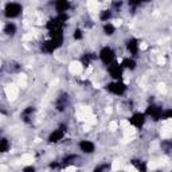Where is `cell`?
<instances>
[{"mask_svg": "<svg viewBox=\"0 0 172 172\" xmlns=\"http://www.w3.org/2000/svg\"><path fill=\"white\" fill-rule=\"evenodd\" d=\"M144 121H145V116L143 113H136V114H133L131 118V124L137 126V128H140V126L144 124Z\"/></svg>", "mask_w": 172, "mask_h": 172, "instance_id": "cell-5", "label": "cell"}, {"mask_svg": "<svg viewBox=\"0 0 172 172\" xmlns=\"http://www.w3.org/2000/svg\"><path fill=\"white\" fill-rule=\"evenodd\" d=\"M0 151L2 152H7L8 151V141H7V139H2V141H0Z\"/></svg>", "mask_w": 172, "mask_h": 172, "instance_id": "cell-19", "label": "cell"}, {"mask_svg": "<svg viewBox=\"0 0 172 172\" xmlns=\"http://www.w3.org/2000/svg\"><path fill=\"white\" fill-rule=\"evenodd\" d=\"M65 105H66V94L65 96H61V98H59V101H58V104H57V108H58V110H63L65 109Z\"/></svg>", "mask_w": 172, "mask_h": 172, "instance_id": "cell-17", "label": "cell"}, {"mask_svg": "<svg viewBox=\"0 0 172 172\" xmlns=\"http://www.w3.org/2000/svg\"><path fill=\"white\" fill-rule=\"evenodd\" d=\"M100 58H101V61H102L104 63L109 65V63H112V61L114 59V52L109 47H104L102 50H101V52H100Z\"/></svg>", "mask_w": 172, "mask_h": 172, "instance_id": "cell-2", "label": "cell"}, {"mask_svg": "<svg viewBox=\"0 0 172 172\" xmlns=\"http://www.w3.org/2000/svg\"><path fill=\"white\" fill-rule=\"evenodd\" d=\"M23 172H35V170H34V167H26L23 170Z\"/></svg>", "mask_w": 172, "mask_h": 172, "instance_id": "cell-28", "label": "cell"}, {"mask_svg": "<svg viewBox=\"0 0 172 172\" xmlns=\"http://www.w3.org/2000/svg\"><path fill=\"white\" fill-rule=\"evenodd\" d=\"M126 46H128V50L131 51L133 55L137 54V40H136V39H131L128 42V44H126Z\"/></svg>", "mask_w": 172, "mask_h": 172, "instance_id": "cell-13", "label": "cell"}, {"mask_svg": "<svg viewBox=\"0 0 172 172\" xmlns=\"http://www.w3.org/2000/svg\"><path fill=\"white\" fill-rule=\"evenodd\" d=\"M57 47H59V46H58V43H57V42H54L52 39H51V40L44 42V43L42 44V50L46 51V52H52Z\"/></svg>", "mask_w": 172, "mask_h": 172, "instance_id": "cell-9", "label": "cell"}, {"mask_svg": "<svg viewBox=\"0 0 172 172\" xmlns=\"http://www.w3.org/2000/svg\"><path fill=\"white\" fill-rule=\"evenodd\" d=\"M55 7H57V11L59 13H65V11L70 7V3L66 2V0H59V2L55 3Z\"/></svg>", "mask_w": 172, "mask_h": 172, "instance_id": "cell-11", "label": "cell"}, {"mask_svg": "<svg viewBox=\"0 0 172 172\" xmlns=\"http://www.w3.org/2000/svg\"><path fill=\"white\" fill-rule=\"evenodd\" d=\"M4 31H6V34H8V35H13V34L16 32V27H15V24H13V23H8V24L6 26Z\"/></svg>", "mask_w": 172, "mask_h": 172, "instance_id": "cell-16", "label": "cell"}, {"mask_svg": "<svg viewBox=\"0 0 172 172\" xmlns=\"http://www.w3.org/2000/svg\"><path fill=\"white\" fill-rule=\"evenodd\" d=\"M77 159V156L75 155H70V156H67V157H65V159H63V167H67L69 164H71V161L73 160H75Z\"/></svg>", "mask_w": 172, "mask_h": 172, "instance_id": "cell-18", "label": "cell"}, {"mask_svg": "<svg viewBox=\"0 0 172 172\" xmlns=\"http://www.w3.org/2000/svg\"><path fill=\"white\" fill-rule=\"evenodd\" d=\"M47 29L52 31V30H58V29H62V23L58 20V17H55V19H51L48 20L47 23Z\"/></svg>", "mask_w": 172, "mask_h": 172, "instance_id": "cell-12", "label": "cell"}, {"mask_svg": "<svg viewBox=\"0 0 172 172\" xmlns=\"http://www.w3.org/2000/svg\"><path fill=\"white\" fill-rule=\"evenodd\" d=\"M110 16H112L110 11H102L101 12V20H108Z\"/></svg>", "mask_w": 172, "mask_h": 172, "instance_id": "cell-22", "label": "cell"}, {"mask_svg": "<svg viewBox=\"0 0 172 172\" xmlns=\"http://www.w3.org/2000/svg\"><path fill=\"white\" fill-rule=\"evenodd\" d=\"M90 59H94V55H90V54L85 55V57L82 58V65H83V66H89Z\"/></svg>", "mask_w": 172, "mask_h": 172, "instance_id": "cell-21", "label": "cell"}, {"mask_svg": "<svg viewBox=\"0 0 172 172\" xmlns=\"http://www.w3.org/2000/svg\"><path fill=\"white\" fill-rule=\"evenodd\" d=\"M74 38H75V39H81V38H82V31L77 30L75 32H74Z\"/></svg>", "mask_w": 172, "mask_h": 172, "instance_id": "cell-25", "label": "cell"}, {"mask_svg": "<svg viewBox=\"0 0 172 172\" xmlns=\"http://www.w3.org/2000/svg\"><path fill=\"white\" fill-rule=\"evenodd\" d=\"M147 114H151L153 117V120L157 121L161 118V114H163V112H161V108L156 106V105H149L148 109H147Z\"/></svg>", "mask_w": 172, "mask_h": 172, "instance_id": "cell-4", "label": "cell"}, {"mask_svg": "<svg viewBox=\"0 0 172 172\" xmlns=\"http://www.w3.org/2000/svg\"><path fill=\"white\" fill-rule=\"evenodd\" d=\"M132 164L135 166L140 172H145L147 171V167H145V164L143 163V161H139V160H133L132 161Z\"/></svg>", "mask_w": 172, "mask_h": 172, "instance_id": "cell-14", "label": "cell"}, {"mask_svg": "<svg viewBox=\"0 0 172 172\" xmlns=\"http://www.w3.org/2000/svg\"><path fill=\"white\" fill-rule=\"evenodd\" d=\"M104 30H105V34H106V35H112L114 32V27L112 26V24H105Z\"/></svg>", "mask_w": 172, "mask_h": 172, "instance_id": "cell-20", "label": "cell"}, {"mask_svg": "<svg viewBox=\"0 0 172 172\" xmlns=\"http://www.w3.org/2000/svg\"><path fill=\"white\" fill-rule=\"evenodd\" d=\"M50 167H51V168H57V167H58V163H51Z\"/></svg>", "mask_w": 172, "mask_h": 172, "instance_id": "cell-29", "label": "cell"}, {"mask_svg": "<svg viewBox=\"0 0 172 172\" xmlns=\"http://www.w3.org/2000/svg\"><path fill=\"white\" fill-rule=\"evenodd\" d=\"M172 117V110H166L161 114V118H171Z\"/></svg>", "mask_w": 172, "mask_h": 172, "instance_id": "cell-24", "label": "cell"}, {"mask_svg": "<svg viewBox=\"0 0 172 172\" xmlns=\"http://www.w3.org/2000/svg\"><path fill=\"white\" fill-rule=\"evenodd\" d=\"M58 20L61 23L66 22V20H67V15H66V13H59V15H58Z\"/></svg>", "mask_w": 172, "mask_h": 172, "instance_id": "cell-23", "label": "cell"}, {"mask_svg": "<svg viewBox=\"0 0 172 172\" xmlns=\"http://www.w3.org/2000/svg\"><path fill=\"white\" fill-rule=\"evenodd\" d=\"M20 11H22V6L17 3H8L6 7V16L7 17H16L19 16Z\"/></svg>", "mask_w": 172, "mask_h": 172, "instance_id": "cell-1", "label": "cell"}, {"mask_svg": "<svg viewBox=\"0 0 172 172\" xmlns=\"http://www.w3.org/2000/svg\"><path fill=\"white\" fill-rule=\"evenodd\" d=\"M163 147H164L166 149H170L171 147H172V140H171V141H166V143H163Z\"/></svg>", "mask_w": 172, "mask_h": 172, "instance_id": "cell-26", "label": "cell"}, {"mask_svg": "<svg viewBox=\"0 0 172 172\" xmlns=\"http://www.w3.org/2000/svg\"><path fill=\"white\" fill-rule=\"evenodd\" d=\"M63 136H65V132H63V129H57V131H54L50 135V137H48V141L50 143H57L59 140L63 139Z\"/></svg>", "mask_w": 172, "mask_h": 172, "instance_id": "cell-7", "label": "cell"}, {"mask_svg": "<svg viewBox=\"0 0 172 172\" xmlns=\"http://www.w3.org/2000/svg\"><path fill=\"white\" fill-rule=\"evenodd\" d=\"M105 168H108V166L105 164V166H100V167H97L96 170H94L93 172H102V170H105Z\"/></svg>", "mask_w": 172, "mask_h": 172, "instance_id": "cell-27", "label": "cell"}, {"mask_svg": "<svg viewBox=\"0 0 172 172\" xmlns=\"http://www.w3.org/2000/svg\"><path fill=\"white\" fill-rule=\"evenodd\" d=\"M109 73L113 78L118 79V78H121V75H122V69H121V66H118V65L114 63V65H112L109 67Z\"/></svg>", "mask_w": 172, "mask_h": 172, "instance_id": "cell-8", "label": "cell"}, {"mask_svg": "<svg viewBox=\"0 0 172 172\" xmlns=\"http://www.w3.org/2000/svg\"><path fill=\"white\" fill-rule=\"evenodd\" d=\"M113 6H114V7H120V6H121V2H118V3H113Z\"/></svg>", "mask_w": 172, "mask_h": 172, "instance_id": "cell-30", "label": "cell"}, {"mask_svg": "<svg viewBox=\"0 0 172 172\" xmlns=\"http://www.w3.org/2000/svg\"><path fill=\"white\" fill-rule=\"evenodd\" d=\"M79 148H81V151H83L85 153H92V152H94V144L85 140V141H81L79 143Z\"/></svg>", "mask_w": 172, "mask_h": 172, "instance_id": "cell-10", "label": "cell"}, {"mask_svg": "<svg viewBox=\"0 0 172 172\" xmlns=\"http://www.w3.org/2000/svg\"><path fill=\"white\" fill-rule=\"evenodd\" d=\"M108 90L112 92L113 94H118V96H121V94L125 93L126 86L122 82H113V83H109V85H108Z\"/></svg>", "mask_w": 172, "mask_h": 172, "instance_id": "cell-3", "label": "cell"}, {"mask_svg": "<svg viewBox=\"0 0 172 172\" xmlns=\"http://www.w3.org/2000/svg\"><path fill=\"white\" fill-rule=\"evenodd\" d=\"M122 66H124V67H126V69L133 70V69L136 67V62L132 61V59H124V61H122Z\"/></svg>", "mask_w": 172, "mask_h": 172, "instance_id": "cell-15", "label": "cell"}, {"mask_svg": "<svg viewBox=\"0 0 172 172\" xmlns=\"http://www.w3.org/2000/svg\"><path fill=\"white\" fill-rule=\"evenodd\" d=\"M50 35H51V39L54 42H57L58 46L62 44V40H63V34H62V29H58V30H52L50 31Z\"/></svg>", "mask_w": 172, "mask_h": 172, "instance_id": "cell-6", "label": "cell"}]
</instances>
